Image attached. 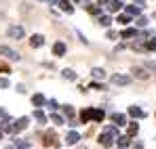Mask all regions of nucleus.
Segmentation results:
<instances>
[{
	"label": "nucleus",
	"mask_w": 156,
	"mask_h": 149,
	"mask_svg": "<svg viewBox=\"0 0 156 149\" xmlns=\"http://www.w3.org/2000/svg\"><path fill=\"white\" fill-rule=\"evenodd\" d=\"M6 34H9V38H15V40H19V38H23V36H26L23 27H19V25H11Z\"/></svg>",
	"instance_id": "1"
},
{
	"label": "nucleus",
	"mask_w": 156,
	"mask_h": 149,
	"mask_svg": "<svg viewBox=\"0 0 156 149\" xmlns=\"http://www.w3.org/2000/svg\"><path fill=\"white\" fill-rule=\"evenodd\" d=\"M110 80H112V84H116V86H127V84L131 82L129 76H122V74H114Z\"/></svg>",
	"instance_id": "2"
},
{
	"label": "nucleus",
	"mask_w": 156,
	"mask_h": 149,
	"mask_svg": "<svg viewBox=\"0 0 156 149\" xmlns=\"http://www.w3.org/2000/svg\"><path fill=\"white\" fill-rule=\"evenodd\" d=\"M0 55H2V57H9V59H13V61H19V52H15V50L9 49V46H0Z\"/></svg>",
	"instance_id": "3"
},
{
	"label": "nucleus",
	"mask_w": 156,
	"mask_h": 149,
	"mask_svg": "<svg viewBox=\"0 0 156 149\" xmlns=\"http://www.w3.org/2000/svg\"><path fill=\"white\" fill-rule=\"evenodd\" d=\"M99 143H101L104 147H112V143H114V134H112L110 130H105L104 134L99 137Z\"/></svg>",
	"instance_id": "4"
},
{
	"label": "nucleus",
	"mask_w": 156,
	"mask_h": 149,
	"mask_svg": "<svg viewBox=\"0 0 156 149\" xmlns=\"http://www.w3.org/2000/svg\"><path fill=\"white\" fill-rule=\"evenodd\" d=\"M27 122H30L27 118H19V120L13 124V132H21V130H26V128H27Z\"/></svg>",
	"instance_id": "5"
},
{
	"label": "nucleus",
	"mask_w": 156,
	"mask_h": 149,
	"mask_svg": "<svg viewBox=\"0 0 156 149\" xmlns=\"http://www.w3.org/2000/svg\"><path fill=\"white\" fill-rule=\"evenodd\" d=\"M42 44H44V38H42L40 34H36V36L30 38V46H32V49H38V46H42Z\"/></svg>",
	"instance_id": "6"
},
{
	"label": "nucleus",
	"mask_w": 156,
	"mask_h": 149,
	"mask_svg": "<svg viewBox=\"0 0 156 149\" xmlns=\"http://www.w3.org/2000/svg\"><path fill=\"white\" fill-rule=\"evenodd\" d=\"M78 141H80V134H78V132H74V130L68 132V137H66V143H68V145H76Z\"/></svg>",
	"instance_id": "7"
},
{
	"label": "nucleus",
	"mask_w": 156,
	"mask_h": 149,
	"mask_svg": "<svg viewBox=\"0 0 156 149\" xmlns=\"http://www.w3.org/2000/svg\"><path fill=\"white\" fill-rule=\"evenodd\" d=\"M59 6H61V11L68 13V15L74 13V6H72V2H68V0H59Z\"/></svg>",
	"instance_id": "8"
},
{
	"label": "nucleus",
	"mask_w": 156,
	"mask_h": 149,
	"mask_svg": "<svg viewBox=\"0 0 156 149\" xmlns=\"http://www.w3.org/2000/svg\"><path fill=\"white\" fill-rule=\"evenodd\" d=\"M105 118L104 109H91V120H95V122H101Z\"/></svg>",
	"instance_id": "9"
},
{
	"label": "nucleus",
	"mask_w": 156,
	"mask_h": 149,
	"mask_svg": "<svg viewBox=\"0 0 156 149\" xmlns=\"http://www.w3.org/2000/svg\"><path fill=\"white\" fill-rule=\"evenodd\" d=\"M112 122L118 124V126H125L127 124V118H125L122 113H112Z\"/></svg>",
	"instance_id": "10"
},
{
	"label": "nucleus",
	"mask_w": 156,
	"mask_h": 149,
	"mask_svg": "<svg viewBox=\"0 0 156 149\" xmlns=\"http://www.w3.org/2000/svg\"><path fill=\"white\" fill-rule=\"evenodd\" d=\"M120 6H122V0H112L108 4V11L110 13H116V11H120Z\"/></svg>",
	"instance_id": "11"
},
{
	"label": "nucleus",
	"mask_w": 156,
	"mask_h": 149,
	"mask_svg": "<svg viewBox=\"0 0 156 149\" xmlns=\"http://www.w3.org/2000/svg\"><path fill=\"white\" fill-rule=\"evenodd\" d=\"M129 113L133 116V118H144V116H146V113H144V109H139V107H135V105L129 107Z\"/></svg>",
	"instance_id": "12"
},
{
	"label": "nucleus",
	"mask_w": 156,
	"mask_h": 149,
	"mask_svg": "<svg viewBox=\"0 0 156 149\" xmlns=\"http://www.w3.org/2000/svg\"><path fill=\"white\" fill-rule=\"evenodd\" d=\"M53 52H55L57 57H61V55L66 52V44H63V42H57V44L53 46Z\"/></svg>",
	"instance_id": "13"
},
{
	"label": "nucleus",
	"mask_w": 156,
	"mask_h": 149,
	"mask_svg": "<svg viewBox=\"0 0 156 149\" xmlns=\"http://www.w3.org/2000/svg\"><path fill=\"white\" fill-rule=\"evenodd\" d=\"M133 74H135V78H139V80H148V72H146V69H141V67H135V69H133Z\"/></svg>",
	"instance_id": "14"
},
{
	"label": "nucleus",
	"mask_w": 156,
	"mask_h": 149,
	"mask_svg": "<svg viewBox=\"0 0 156 149\" xmlns=\"http://www.w3.org/2000/svg\"><path fill=\"white\" fill-rule=\"evenodd\" d=\"M32 103H34L36 107H40V105H44V103H47V99H44L42 95H34V97H32Z\"/></svg>",
	"instance_id": "15"
},
{
	"label": "nucleus",
	"mask_w": 156,
	"mask_h": 149,
	"mask_svg": "<svg viewBox=\"0 0 156 149\" xmlns=\"http://www.w3.org/2000/svg\"><path fill=\"white\" fill-rule=\"evenodd\" d=\"M44 145L49 147V145H59V143H55V134L53 132H47V137H44Z\"/></svg>",
	"instance_id": "16"
},
{
	"label": "nucleus",
	"mask_w": 156,
	"mask_h": 149,
	"mask_svg": "<svg viewBox=\"0 0 156 149\" xmlns=\"http://www.w3.org/2000/svg\"><path fill=\"white\" fill-rule=\"evenodd\" d=\"M131 145V141H129V134H127V137H118V147H129Z\"/></svg>",
	"instance_id": "17"
},
{
	"label": "nucleus",
	"mask_w": 156,
	"mask_h": 149,
	"mask_svg": "<svg viewBox=\"0 0 156 149\" xmlns=\"http://www.w3.org/2000/svg\"><path fill=\"white\" fill-rule=\"evenodd\" d=\"M34 118H36V120H38L40 124H44V122H47V116H44V113H42L40 109H36V111H34Z\"/></svg>",
	"instance_id": "18"
},
{
	"label": "nucleus",
	"mask_w": 156,
	"mask_h": 149,
	"mask_svg": "<svg viewBox=\"0 0 156 149\" xmlns=\"http://www.w3.org/2000/svg\"><path fill=\"white\" fill-rule=\"evenodd\" d=\"M122 38H133V36H137V32L135 29H131V27H127V29H122V34H120Z\"/></svg>",
	"instance_id": "19"
},
{
	"label": "nucleus",
	"mask_w": 156,
	"mask_h": 149,
	"mask_svg": "<svg viewBox=\"0 0 156 149\" xmlns=\"http://www.w3.org/2000/svg\"><path fill=\"white\" fill-rule=\"evenodd\" d=\"M80 120H82V122H84V124H87V122H89V120H91V109H84V111H82V113H80Z\"/></svg>",
	"instance_id": "20"
},
{
	"label": "nucleus",
	"mask_w": 156,
	"mask_h": 149,
	"mask_svg": "<svg viewBox=\"0 0 156 149\" xmlns=\"http://www.w3.org/2000/svg\"><path fill=\"white\" fill-rule=\"evenodd\" d=\"M63 78H66V80H76V74H74V72H72V69H63Z\"/></svg>",
	"instance_id": "21"
},
{
	"label": "nucleus",
	"mask_w": 156,
	"mask_h": 149,
	"mask_svg": "<svg viewBox=\"0 0 156 149\" xmlns=\"http://www.w3.org/2000/svg\"><path fill=\"white\" fill-rule=\"evenodd\" d=\"M139 11H141L139 4H137V6H127V13H129V15H139Z\"/></svg>",
	"instance_id": "22"
},
{
	"label": "nucleus",
	"mask_w": 156,
	"mask_h": 149,
	"mask_svg": "<svg viewBox=\"0 0 156 149\" xmlns=\"http://www.w3.org/2000/svg\"><path fill=\"white\" fill-rule=\"evenodd\" d=\"M51 122H53V124H59V126H61V124H63V118H61V116H57V113H53V116H51Z\"/></svg>",
	"instance_id": "23"
},
{
	"label": "nucleus",
	"mask_w": 156,
	"mask_h": 149,
	"mask_svg": "<svg viewBox=\"0 0 156 149\" xmlns=\"http://www.w3.org/2000/svg\"><path fill=\"white\" fill-rule=\"evenodd\" d=\"M63 113H66L68 118H72V116H74V109H72V105H63Z\"/></svg>",
	"instance_id": "24"
},
{
	"label": "nucleus",
	"mask_w": 156,
	"mask_h": 149,
	"mask_svg": "<svg viewBox=\"0 0 156 149\" xmlns=\"http://www.w3.org/2000/svg\"><path fill=\"white\" fill-rule=\"evenodd\" d=\"M91 74H93V78H104L105 72H104V69H99V67H95V69H93Z\"/></svg>",
	"instance_id": "25"
},
{
	"label": "nucleus",
	"mask_w": 156,
	"mask_h": 149,
	"mask_svg": "<svg viewBox=\"0 0 156 149\" xmlns=\"http://www.w3.org/2000/svg\"><path fill=\"white\" fill-rule=\"evenodd\" d=\"M137 130H139V126L133 122V124L129 126V137H135V134H137Z\"/></svg>",
	"instance_id": "26"
},
{
	"label": "nucleus",
	"mask_w": 156,
	"mask_h": 149,
	"mask_svg": "<svg viewBox=\"0 0 156 149\" xmlns=\"http://www.w3.org/2000/svg\"><path fill=\"white\" fill-rule=\"evenodd\" d=\"M146 49H148V50H154L156 49V38H150V40L146 42Z\"/></svg>",
	"instance_id": "27"
},
{
	"label": "nucleus",
	"mask_w": 156,
	"mask_h": 149,
	"mask_svg": "<svg viewBox=\"0 0 156 149\" xmlns=\"http://www.w3.org/2000/svg\"><path fill=\"white\" fill-rule=\"evenodd\" d=\"M99 23H101V25H105V27H108V25L112 23V19H110L108 15H101V17H99Z\"/></svg>",
	"instance_id": "28"
},
{
	"label": "nucleus",
	"mask_w": 156,
	"mask_h": 149,
	"mask_svg": "<svg viewBox=\"0 0 156 149\" xmlns=\"http://www.w3.org/2000/svg\"><path fill=\"white\" fill-rule=\"evenodd\" d=\"M27 147H30L27 141H17V143H15V149H27Z\"/></svg>",
	"instance_id": "29"
},
{
	"label": "nucleus",
	"mask_w": 156,
	"mask_h": 149,
	"mask_svg": "<svg viewBox=\"0 0 156 149\" xmlns=\"http://www.w3.org/2000/svg\"><path fill=\"white\" fill-rule=\"evenodd\" d=\"M89 13H91V15H99L101 8H99V6H89Z\"/></svg>",
	"instance_id": "30"
},
{
	"label": "nucleus",
	"mask_w": 156,
	"mask_h": 149,
	"mask_svg": "<svg viewBox=\"0 0 156 149\" xmlns=\"http://www.w3.org/2000/svg\"><path fill=\"white\" fill-rule=\"evenodd\" d=\"M146 23H148L146 17H139V19H137V25H139V27H146Z\"/></svg>",
	"instance_id": "31"
},
{
	"label": "nucleus",
	"mask_w": 156,
	"mask_h": 149,
	"mask_svg": "<svg viewBox=\"0 0 156 149\" xmlns=\"http://www.w3.org/2000/svg\"><path fill=\"white\" fill-rule=\"evenodd\" d=\"M118 21H120V23H129L131 19H129V15H120V17H118Z\"/></svg>",
	"instance_id": "32"
},
{
	"label": "nucleus",
	"mask_w": 156,
	"mask_h": 149,
	"mask_svg": "<svg viewBox=\"0 0 156 149\" xmlns=\"http://www.w3.org/2000/svg\"><path fill=\"white\" fill-rule=\"evenodd\" d=\"M9 86V80L6 78H0V88H6Z\"/></svg>",
	"instance_id": "33"
},
{
	"label": "nucleus",
	"mask_w": 156,
	"mask_h": 149,
	"mask_svg": "<svg viewBox=\"0 0 156 149\" xmlns=\"http://www.w3.org/2000/svg\"><path fill=\"white\" fill-rule=\"evenodd\" d=\"M49 107H51V109H57V101L51 99V101H49Z\"/></svg>",
	"instance_id": "34"
},
{
	"label": "nucleus",
	"mask_w": 156,
	"mask_h": 149,
	"mask_svg": "<svg viewBox=\"0 0 156 149\" xmlns=\"http://www.w3.org/2000/svg\"><path fill=\"white\" fill-rule=\"evenodd\" d=\"M91 88H97V90H99V88H104V86H101V84H97V82H91Z\"/></svg>",
	"instance_id": "35"
},
{
	"label": "nucleus",
	"mask_w": 156,
	"mask_h": 149,
	"mask_svg": "<svg viewBox=\"0 0 156 149\" xmlns=\"http://www.w3.org/2000/svg\"><path fill=\"white\" fill-rule=\"evenodd\" d=\"M135 2H137L139 6H144V4H146V0H135Z\"/></svg>",
	"instance_id": "36"
},
{
	"label": "nucleus",
	"mask_w": 156,
	"mask_h": 149,
	"mask_svg": "<svg viewBox=\"0 0 156 149\" xmlns=\"http://www.w3.org/2000/svg\"><path fill=\"white\" fill-rule=\"evenodd\" d=\"M49 2H51V4H57V2H59V0H49Z\"/></svg>",
	"instance_id": "37"
},
{
	"label": "nucleus",
	"mask_w": 156,
	"mask_h": 149,
	"mask_svg": "<svg viewBox=\"0 0 156 149\" xmlns=\"http://www.w3.org/2000/svg\"><path fill=\"white\" fill-rule=\"evenodd\" d=\"M0 69H2V72H6V67H4V65H0Z\"/></svg>",
	"instance_id": "38"
},
{
	"label": "nucleus",
	"mask_w": 156,
	"mask_h": 149,
	"mask_svg": "<svg viewBox=\"0 0 156 149\" xmlns=\"http://www.w3.org/2000/svg\"><path fill=\"white\" fill-rule=\"evenodd\" d=\"M0 116H4V109H0Z\"/></svg>",
	"instance_id": "39"
},
{
	"label": "nucleus",
	"mask_w": 156,
	"mask_h": 149,
	"mask_svg": "<svg viewBox=\"0 0 156 149\" xmlns=\"http://www.w3.org/2000/svg\"><path fill=\"white\" fill-rule=\"evenodd\" d=\"M99 2H108V0H99Z\"/></svg>",
	"instance_id": "40"
},
{
	"label": "nucleus",
	"mask_w": 156,
	"mask_h": 149,
	"mask_svg": "<svg viewBox=\"0 0 156 149\" xmlns=\"http://www.w3.org/2000/svg\"><path fill=\"white\" fill-rule=\"evenodd\" d=\"M0 137H2V130H0Z\"/></svg>",
	"instance_id": "41"
},
{
	"label": "nucleus",
	"mask_w": 156,
	"mask_h": 149,
	"mask_svg": "<svg viewBox=\"0 0 156 149\" xmlns=\"http://www.w3.org/2000/svg\"><path fill=\"white\" fill-rule=\"evenodd\" d=\"M120 149H122V147H120Z\"/></svg>",
	"instance_id": "42"
}]
</instances>
